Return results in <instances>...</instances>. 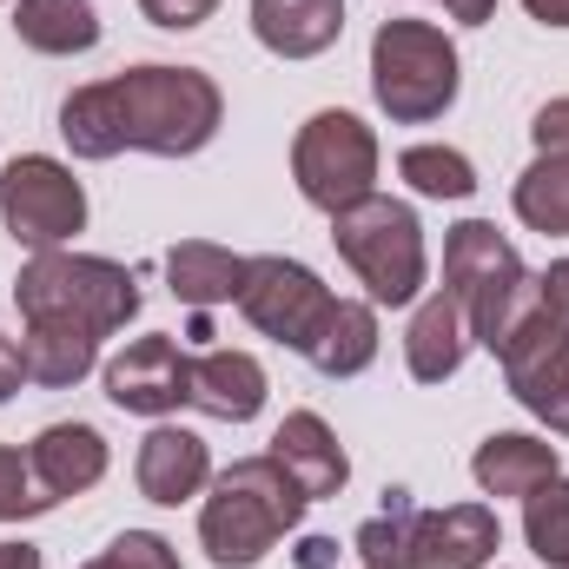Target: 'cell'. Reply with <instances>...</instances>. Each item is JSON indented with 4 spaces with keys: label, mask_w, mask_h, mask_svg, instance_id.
I'll return each mask as SVG.
<instances>
[{
    "label": "cell",
    "mask_w": 569,
    "mask_h": 569,
    "mask_svg": "<svg viewBox=\"0 0 569 569\" xmlns=\"http://www.w3.org/2000/svg\"><path fill=\"white\" fill-rule=\"evenodd\" d=\"M219 120L226 100L199 67H133L67 93L60 107V133L80 159H113V152L186 159L219 133Z\"/></svg>",
    "instance_id": "obj_1"
},
{
    "label": "cell",
    "mask_w": 569,
    "mask_h": 569,
    "mask_svg": "<svg viewBox=\"0 0 569 569\" xmlns=\"http://www.w3.org/2000/svg\"><path fill=\"white\" fill-rule=\"evenodd\" d=\"M305 490L284 477V463L266 450V457H239L232 470L212 477V497L199 510V543L219 569H252L272 557L284 530H298L305 517Z\"/></svg>",
    "instance_id": "obj_2"
},
{
    "label": "cell",
    "mask_w": 569,
    "mask_h": 569,
    "mask_svg": "<svg viewBox=\"0 0 569 569\" xmlns=\"http://www.w3.org/2000/svg\"><path fill=\"white\" fill-rule=\"evenodd\" d=\"M503 550V523L483 503L418 510L411 490H385V517L358 530L365 569H483Z\"/></svg>",
    "instance_id": "obj_3"
},
{
    "label": "cell",
    "mask_w": 569,
    "mask_h": 569,
    "mask_svg": "<svg viewBox=\"0 0 569 569\" xmlns=\"http://www.w3.org/2000/svg\"><path fill=\"white\" fill-rule=\"evenodd\" d=\"M20 298V318L27 325H80L93 338L120 331L133 311H140V279L113 259H93V252H33L13 279Z\"/></svg>",
    "instance_id": "obj_4"
},
{
    "label": "cell",
    "mask_w": 569,
    "mask_h": 569,
    "mask_svg": "<svg viewBox=\"0 0 569 569\" xmlns=\"http://www.w3.org/2000/svg\"><path fill=\"white\" fill-rule=\"evenodd\" d=\"M331 246L345 252V266L365 279L378 305H411L425 291V226L405 199H358L345 212H331Z\"/></svg>",
    "instance_id": "obj_5"
},
{
    "label": "cell",
    "mask_w": 569,
    "mask_h": 569,
    "mask_svg": "<svg viewBox=\"0 0 569 569\" xmlns=\"http://www.w3.org/2000/svg\"><path fill=\"white\" fill-rule=\"evenodd\" d=\"M457 47L430 20H385L371 40V93L398 127H425L457 100Z\"/></svg>",
    "instance_id": "obj_6"
},
{
    "label": "cell",
    "mask_w": 569,
    "mask_h": 569,
    "mask_svg": "<svg viewBox=\"0 0 569 569\" xmlns=\"http://www.w3.org/2000/svg\"><path fill=\"white\" fill-rule=\"evenodd\" d=\"M490 351H497V365L510 378V398L530 418H543L557 437H569V325L543 305L537 279L517 298V311L503 318V331H497Z\"/></svg>",
    "instance_id": "obj_7"
},
{
    "label": "cell",
    "mask_w": 569,
    "mask_h": 569,
    "mask_svg": "<svg viewBox=\"0 0 569 569\" xmlns=\"http://www.w3.org/2000/svg\"><path fill=\"white\" fill-rule=\"evenodd\" d=\"M443 291L463 305V325H470V345H497V331H503V318L517 311V298L530 291V272H523V259H517V246L497 232V226H483V219H463V226H450V239H443Z\"/></svg>",
    "instance_id": "obj_8"
},
{
    "label": "cell",
    "mask_w": 569,
    "mask_h": 569,
    "mask_svg": "<svg viewBox=\"0 0 569 569\" xmlns=\"http://www.w3.org/2000/svg\"><path fill=\"white\" fill-rule=\"evenodd\" d=\"M291 179L318 212H345L378 186V140L358 113H311L291 140Z\"/></svg>",
    "instance_id": "obj_9"
},
{
    "label": "cell",
    "mask_w": 569,
    "mask_h": 569,
    "mask_svg": "<svg viewBox=\"0 0 569 569\" xmlns=\"http://www.w3.org/2000/svg\"><path fill=\"white\" fill-rule=\"evenodd\" d=\"M0 219H7V232H13L20 246L53 252V246H67V239L87 226V192H80V179H73L60 159L20 152V159H7V172H0Z\"/></svg>",
    "instance_id": "obj_10"
},
{
    "label": "cell",
    "mask_w": 569,
    "mask_h": 569,
    "mask_svg": "<svg viewBox=\"0 0 569 569\" xmlns=\"http://www.w3.org/2000/svg\"><path fill=\"white\" fill-rule=\"evenodd\" d=\"M232 305H239L266 338H279L291 351H311L318 325L331 318V291L318 284L311 266H298V259H246V284H239Z\"/></svg>",
    "instance_id": "obj_11"
},
{
    "label": "cell",
    "mask_w": 569,
    "mask_h": 569,
    "mask_svg": "<svg viewBox=\"0 0 569 569\" xmlns=\"http://www.w3.org/2000/svg\"><path fill=\"white\" fill-rule=\"evenodd\" d=\"M186 351L172 345V338H133L113 365H107V398L120 405V411H133V418H166V411H179L186 405Z\"/></svg>",
    "instance_id": "obj_12"
},
{
    "label": "cell",
    "mask_w": 569,
    "mask_h": 569,
    "mask_svg": "<svg viewBox=\"0 0 569 569\" xmlns=\"http://www.w3.org/2000/svg\"><path fill=\"white\" fill-rule=\"evenodd\" d=\"M186 405L219 425H246L266 405V365L252 351H199L186 365Z\"/></svg>",
    "instance_id": "obj_13"
},
{
    "label": "cell",
    "mask_w": 569,
    "mask_h": 569,
    "mask_svg": "<svg viewBox=\"0 0 569 569\" xmlns=\"http://www.w3.org/2000/svg\"><path fill=\"white\" fill-rule=\"evenodd\" d=\"M272 457L284 463V477L318 503V497H338L345 483H351V457H345V443L331 437V425L318 418V411H291L279 430H272Z\"/></svg>",
    "instance_id": "obj_14"
},
{
    "label": "cell",
    "mask_w": 569,
    "mask_h": 569,
    "mask_svg": "<svg viewBox=\"0 0 569 569\" xmlns=\"http://www.w3.org/2000/svg\"><path fill=\"white\" fill-rule=\"evenodd\" d=\"M133 477H140V497H146V503H186V497H199V490L212 483L206 437H192V430H179V425L146 430Z\"/></svg>",
    "instance_id": "obj_15"
},
{
    "label": "cell",
    "mask_w": 569,
    "mask_h": 569,
    "mask_svg": "<svg viewBox=\"0 0 569 569\" xmlns=\"http://www.w3.org/2000/svg\"><path fill=\"white\" fill-rule=\"evenodd\" d=\"M252 33L279 60H311V53L338 47L345 0H252Z\"/></svg>",
    "instance_id": "obj_16"
},
{
    "label": "cell",
    "mask_w": 569,
    "mask_h": 569,
    "mask_svg": "<svg viewBox=\"0 0 569 569\" xmlns=\"http://www.w3.org/2000/svg\"><path fill=\"white\" fill-rule=\"evenodd\" d=\"M27 463H33L40 490L60 503V497H80V490H93L107 477V437L93 425H47L33 437Z\"/></svg>",
    "instance_id": "obj_17"
},
{
    "label": "cell",
    "mask_w": 569,
    "mask_h": 569,
    "mask_svg": "<svg viewBox=\"0 0 569 569\" xmlns=\"http://www.w3.org/2000/svg\"><path fill=\"white\" fill-rule=\"evenodd\" d=\"M470 477L483 483V497H530L537 483H550V477H557V443L523 437V430H497V437H483V443H477Z\"/></svg>",
    "instance_id": "obj_18"
},
{
    "label": "cell",
    "mask_w": 569,
    "mask_h": 569,
    "mask_svg": "<svg viewBox=\"0 0 569 569\" xmlns=\"http://www.w3.org/2000/svg\"><path fill=\"white\" fill-rule=\"evenodd\" d=\"M463 351H470L463 305H457L450 291H430L425 305H418V318H411V338H405V365H411V378H418V385H443V378H457Z\"/></svg>",
    "instance_id": "obj_19"
},
{
    "label": "cell",
    "mask_w": 569,
    "mask_h": 569,
    "mask_svg": "<svg viewBox=\"0 0 569 569\" xmlns=\"http://www.w3.org/2000/svg\"><path fill=\"white\" fill-rule=\"evenodd\" d=\"M166 279H172V298L192 305V311H212V305H232L239 284H246V259L212 246V239H186L166 252Z\"/></svg>",
    "instance_id": "obj_20"
},
{
    "label": "cell",
    "mask_w": 569,
    "mask_h": 569,
    "mask_svg": "<svg viewBox=\"0 0 569 569\" xmlns=\"http://www.w3.org/2000/svg\"><path fill=\"white\" fill-rule=\"evenodd\" d=\"M325 378H358L371 358H378V311L358 305V298H331V318L318 325L311 351H305Z\"/></svg>",
    "instance_id": "obj_21"
},
{
    "label": "cell",
    "mask_w": 569,
    "mask_h": 569,
    "mask_svg": "<svg viewBox=\"0 0 569 569\" xmlns=\"http://www.w3.org/2000/svg\"><path fill=\"white\" fill-rule=\"evenodd\" d=\"M13 33H20V47L67 60V53H87L100 40V13H93V0H20Z\"/></svg>",
    "instance_id": "obj_22"
},
{
    "label": "cell",
    "mask_w": 569,
    "mask_h": 569,
    "mask_svg": "<svg viewBox=\"0 0 569 569\" xmlns=\"http://www.w3.org/2000/svg\"><path fill=\"white\" fill-rule=\"evenodd\" d=\"M20 358H27V378H33V385L60 391V385H80V378L100 365V338L80 331V325H27Z\"/></svg>",
    "instance_id": "obj_23"
},
{
    "label": "cell",
    "mask_w": 569,
    "mask_h": 569,
    "mask_svg": "<svg viewBox=\"0 0 569 569\" xmlns=\"http://www.w3.org/2000/svg\"><path fill=\"white\" fill-rule=\"evenodd\" d=\"M510 199L530 232H569V152H537V166L517 179Z\"/></svg>",
    "instance_id": "obj_24"
},
{
    "label": "cell",
    "mask_w": 569,
    "mask_h": 569,
    "mask_svg": "<svg viewBox=\"0 0 569 569\" xmlns=\"http://www.w3.org/2000/svg\"><path fill=\"white\" fill-rule=\"evenodd\" d=\"M523 537L550 569H569V477H550L523 497Z\"/></svg>",
    "instance_id": "obj_25"
},
{
    "label": "cell",
    "mask_w": 569,
    "mask_h": 569,
    "mask_svg": "<svg viewBox=\"0 0 569 569\" xmlns=\"http://www.w3.org/2000/svg\"><path fill=\"white\" fill-rule=\"evenodd\" d=\"M398 172H405L411 192H425V199H470V192H477L470 159L450 152V146H411V152L398 159Z\"/></svg>",
    "instance_id": "obj_26"
},
{
    "label": "cell",
    "mask_w": 569,
    "mask_h": 569,
    "mask_svg": "<svg viewBox=\"0 0 569 569\" xmlns=\"http://www.w3.org/2000/svg\"><path fill=\"white\" fill-rule=\"evenodd\" d=\"M40 510H53V497L40 490V477H33V463H27L20 450H0V523H20V517H40Z\"/></svg>",
    "instance_id": "obj_27"
},
{
    "label": "cell",
    "mask_w": 569,
    "mask_h": 569,
    "mask_svg": "<svg viewBox=\"0 0 569 569\" xmlns=\"http://www.w3.org/2000/svg\"><path fill=\"white\" fill-rule=\"evenodd\" d=\"M87 569H179V557H172L166 537H152V530H127V537H113Z\"/></svg>",
    "instance_id": "obj_28"
},
{
    "label": "cell",
    "mask_w": 569,
    "mask_h": 569,
    "mask_svg": "<svg viewBox=\"0 0 569 569\" xmlns=\"http://www.w3.org/2000/svg\"><path fill=\"white\" fill-rule=\"evenodd\" d=\"M212 7H219V0H140L146 20H152V27H172V33H186V27L212 20Z\"/></svg>",
    "instance_id": "obj_29"
},
{
    "label": "cell",
    "mask_w": 569,
    "mask_h": 569,
    "mask_svg": "<svg viewBox=\"0 0 569 569\" xmlns=\"http://www.w3.org/2000/svg\"><path fill=\"white\" fill-rule=\"evenodd\" d=\"M530 140H537V152H569V100H550L530 120Z\"/></svg>",
    "instance_id": "obj_30"
},
{
    "label": "cell",
    "mask_w": 569,
    "mask_h": 569,
    "mask_svg": "<svg viewBox=\"0 0 569 569\" xmlns=\"http://www.w3.org/2000/svg\"><path fill=\"white\" fill-rule=\"evenodd\" d=\"M537 291H543V305H550V311L569 325V259H557V266L537 279Z\"/></svg>",
    "instance_id": "obj_31"
},
{
    "label": "cell",
    "mask_w": 569,
    "mask_h": 569,
    "mask_svg": "<svg viewBox=\"0 0 569 569\" xmlns=\"http://www.w3.org/2000/svg\"><path fill=\"white\" fill-rule=\"evenodd\" d=\"M20 378H27V358H20V345H13V338H0V405L20 391Z\"/></svg>",
    "instance_id": "obj_32"
},
{
    "label": "cell",
    "mask_w": 569,
    "mask_h": 569,
    "mask_svg": "<svg viewBox=\"0 0 569 569\" xmlns=\"http://www.w3.org/2000/svg\"><path fill=\"white\" fill-rule=\"evenodd\" d=\"M450 7V20H463V27H483L490 13H497V0H443Z\"/></svg>",
    "instance_id": "obj_33"
},
{
    "label": "cell",
    "mask_w": 569,
    "mask_h": 569,
    "mask_svg": "<svg viewBox=\"0 0 569 569\" xmlns=\"http://www.w3.org/2000/svg\"><path fill=\"white\" fill-rule=\"evenodd\" d=\"M331 557H338V543H331V537H311V543L298 550V563H305V569H331Z\"/></svg>",
    "instance_id": "obj_34"
},
{
    "label": "cell",
    "mask_w": 569,
    "mask_h": 569,
    "mask_svg": "<svg viewBox=\"0 0 569 569\" xmlns=\"http://www.w3.org/2000/svg\"><path fill=\"white\" fill-rule=\"evenodd\" d=\"M0 569H40V550L33 543H0Z\"/></svg>",
    "instance_id": "obj_35"
},
{
    "label": "cell",
    "mask_w": 569,
    "mask_h": 569,
    "mask_svg": "<svg viewBox=\"0 0 569 569\" xmlns=\"http://www.w3.org/2000/svg\"><path fill=\"white\" fill-rule=\"evenodd\" d=\"M523 7H530L543 27H569V0H523Z\"/></svg>",
    "instance_id": "obj_36"
}]
</instances>
